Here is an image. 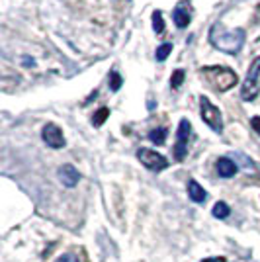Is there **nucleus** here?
<instances>
[{"label": "nucleus", "mask_w": 260, "mask_h": 262, "mask_svg": "<svg viewBox=\"0 0 260 262\" xmlns=\"http://www.w3.org/2000/svg\"><path fill=\"white\" fill-rule=\"evenodd\" d=\"M210 41L215 49L223 51L227 55H237L245 43L243 30H227L221 24H213L210 30Z\"/></svg>", "instance_id": "obj_1"}, {"label": "nucleus", "mask_w": 260, "mask_h": 262, "mask_svg": "<svg viewBox=\"0 0 260 262\" xmlns=\"http://www.w3.org/2000/svg\"><path fill=\"white\" fill-rule=\"evenodd\" d=\"M201 76L217 92H227V90H231L235 84H239V76L229 67H204L201 69Z\"/></svg>", "instance_id": "obj_2"}, {"label": "nucleus", "mask_w": 260, "mask_h": 262, "mask_svg": "<svg viewBox=\"0 0 260 262\" xmlns=\"http://www.w3.org/2000/svg\"><path fill=\"white\" fill-rule=\"evenodd\" d=\"M258 76H260V57H256L254 61L250 63L247 78H245V82H243V86H241V98H243V100L252 102L260 94Z\"/></svg>", "instance_id": "obj_3"}, {"label": "nucleus", "mask_w": 260, "mask_h": 262, "mask_svg": "<svg viewBox=\"0 0 260 262\" xmlns=\"http://www.w3.org/2000/svg\"><path fill=\"white\" fill-rule=\"evenodd\" d=\"M199 113H201V120L210 125L215 133H221L223 131L221 110L217 106H213L210 98H206V96L199 98Z\"/></svg>", "instance_id": "obj_4"}, {"label": "nucleus", "mask_w": 260, "mask_h": 262, "mask_svg": "<svg viewBox=\"0 0 260 262\" xmlns=\"http://www.w3.org/2000/svg\"><path fill=\"white\" fill-rule=\"evenodd\" d=\"M137 159L141 161L143 166H147L149 170H155V172H161V170H164L168 166L166 157H162L161 153H157L153 149H145V147L137 151Z\"/></svg>", "instance_id": "obj_5"}, {"label": "nucleus", "mask_w": 260, "mask_h": 262, "mask_svg": "<svg viewBox=\"0 0 260 262\" xmlns=\"http://www.w3.org/2000/svg\"><path fill=\"white\" fill-rule=\"evenodd\" d=\"M190 133H192V124H190L188 120H180L178 131H176V145H174V159H176V161H184L186 159Z\"/></svg>", "instance_id": "obj_6"}, {"label": "nucleus", "mask_w": 260, "mask_h": 262, "mask_svg": "<svg viewBox=\"0 0 260 262\" xmlns=\"http://www.w3.org/2000/svg\"><path fill=\"white\" fill-rule=\"evenodd\" d=\"M41 137L51 149H63L65 147V135H63V129L59 125L47 124L41 129Z\"/></svg>", "instance_id": "obj_7"}, {"label": "nucleus", "mask_w": 260, "mask_h": 262, "mask_svg": "<svg viewBox=\"0 0 260 262\" xmlns=\"http://www.w3.org/2000/svg\"><path fill=\"white\" fill-rule=\"evenodd\" d=\"M57 174H59V180L67 188H74L78 184V180H80V174H78V170L74 168L73 164H63Z\"/></svg>", "instance_id": "obj_8"}, {"label": "nucleus", "mask_w": 260, "mask_h": 262, "mask_svg": "<svg viewBox=\"0 0 260 262\" xmlns=\"http://www.w3.org/2000/svg\"><path fill=\"white\" fill-rule=\"evenodd\" d=\"M215 166H217V174L221 176V178H231V176H235L237 170H239L237 162H233L229 157H221Z\"/></svg>", "instance_id": "obj_9"}, {"label": "nucleus", "mask_w": 260, "mask_h": 262, "mask_svg": "<svg viewBox=\"0 0 260 262\" xmlns=\"http://www.w3.org/2000/svg\"><path fill=\"white\" fill-rule=\"evenodd\" d=\"M188 198L194 201V203H204L208 200V192L199 186L196 180H190L188 182Z\"/></svg>", "instance_id": "obj_10"}, {"label": "nucleus", "mask_w": 260, "mask_h": 262, "mask_svg": "<svg viewBox=\"0 0 260 262\" xmlns=\"http://www.w3.org/2000/svg\"><path fill=\"white\" fill-rule=\"evenodd\" d=\"M172 20H174V24H176V27H180V30L188 27V24H190V14H188V10H186L182 4L174 8Z\"/></svg>", "instance_id": "obj_11"}, {"label": "nucleus", "mask_w": 260, "mask_h": 262, "mask_svg": "<svg viewBox=\"0 0 260 262\" xmlns=\"http://www.w3.org/2000/svg\"><path fill=\"white\" fill-rule=\"evenodd\" d=\"M166 129L164 127H159V129H151L149 131V141L151 143H155V145H162L164 141H166Z\"/></svg>", "instance_id": "obj_12"}, {"label": "nucleus", "mask_w": 260, "mask_h": 262, "mask_svg": "<svg viewBox=\"0 0 260 262\" xmlns=\"http://www.w3.org/2000/svg\"><path fill=\"white\" fill-rule=\"evenodd\" d=\"M213 217H217V219H225V217H229V213H231V210H229V206L225 203V201H217L215 206H213Z\"/></svg>", "instance_id": "obj_13"}, {"label": "nucleus", "mask_w": 260, "mask_h": 262, "mask_svg": "<svg viewBox=\"0 0 260 262\" xmlns=\"http://www.w3.org/2000/svg\"><path fill=\"white\" fill-rule=\"evenodd\" d=\"M108 115H110V108H100L98 112L94 113V118H92V125H94V127L104 125V122L108 120Z\"/></svg>", "instance_id": "obj_14"}, {"label": "nucleus", "mask_w": 260, "mask_h": 262, "mask_svg": "<svg viewBox=\"0 0 260 262\" xmlns=\"http://www.w3.org/2000/svg\"><path fill=\"white\" fill-rule=\"evenodd\" d=\"M172 53V43H162L161 47H157V53H155V57H157V61H166V57Z\"/></svg>", "instance_id": "obj_15"}, {"label": "nucleus", "mask_w": 260, "mask_h": 262, "mask_svg": "<svg viewBox=\"0 0 260 262\" xmlns=\"http://www.w3.org/2000/svg\"><path fill=\"white\" fill-rule=\"evenodd\" d=\"M153 30H155V34H162L164 32V22H162L161 10H155L153 12Z\"/></svg>", "instance_id": "obj_16"}, {"label": "nucleus", "mask_w": 260, "mask_h": 262, "mask_svg": "<svg viewBox=\"0 0 260 262\" xmlns=\"http://www.w3.org/2000/svg\"><path fill=\"white\" fill-rule=\"evenodd\" d=\"M184 76L186 73L182 69H176L172 73V76H170V88H180V84L184 82Z\"/></svg>", "instance_id": "obj_17"}, {"label": "nucleus", "mask_w": 260, "mask_h": 262, "mask_svg": "<svg viewBox=\"0 0 260 262\" xmlns=\"http://www.w3.org/2000/svg\"><path fill=\"white\" fill-rule=\"evenodd\" d=\"M122 84H124L122 75H120L118 71H111V73H110V88L113 90V92H118V90L122 88Z\"/></svg>", "instance_id": "obj_18"}, {"label": "nucleus", "mask_w": 260, "mask_h": 262, "mask_svg": "<svg viewBox=\"0 0 260 262\" xmlns=\"http://www.w3.org/2000/svg\"><path fill=\"white\" fill-rule=\"evenodd\" d=\"M55 262H80V260H78V256H74V254H63V256H59Z\"/></svg>", "instance_id": "obj_19"}, {"label": "nucleus", "mask_w": 260, "mask_h": 262, "mask_svg": "<svg viewBox=\"0 0 260 262\" xmlns=\"http://www.w3.org/2000/svg\"><path fill=\"white\" fill-rule=\"evenodd\" d=\"M250 127H252V129L260 135V115H254V118L250 120Z\"/></svg>", "instance_id": "obj_20"}, {"label": "nucleus", "mask_w": 260, "mask_h": 262, "mask_svg": "<svg viewBox=\"0 0 260 262\" xmlns=\"http://www.w3.org/2000/svg\"><path fill=\"white\" fill-rule=\"evenodd\" d=\"M201 262H225V258H206V260Z\"/></svg>", "instance_id": "obj_21"}, {"label": "nucleus", "mask_w": 260, "mask_h": 262, "mask_svg": "<svg viewBox=\"0 0 260 262\" xmlns=\"http://www.w3.org/2000/svg\"><path fill=\"white\" fill-rule=\"evenodd\" d=\"M254 20H256V24H260V4L258 8H256V14H254Z\"/></svg>", "instance_id": "obj_22"}]
</instances>
